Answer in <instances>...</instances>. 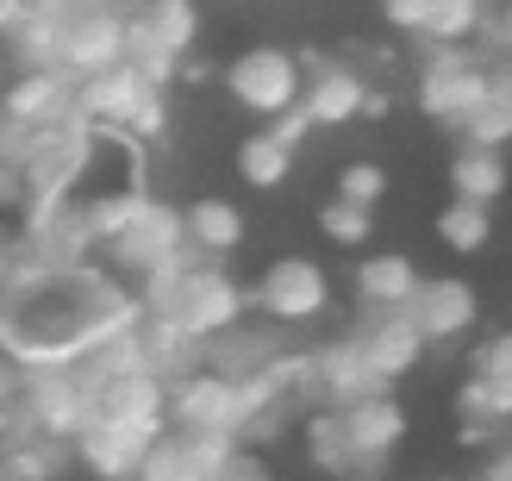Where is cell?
Wrapping results in <instances>:
<instances>
[{
  "instance_id": "cell-1",
  "label": "cell",
  "mask_w": 512,
  "mask_h": 481,
  "mask_svg": "<svg viewBox=\"0 0 512 481\" xmlns=\"http://www.w3.org/2000/svg\"><path fill=\"white\" fill-rule=\"evenodd\" d=\"M219 82H225V94H232L244 113L281 119L288 107H300L306 69H300L294 50H281V44H250V50H238V57L219 69Z\"/></svg>"
},
{
  "instance_id": "cell-2",
  "label": "cell",
  "mask_w": 512,
  "mask_h": 481,
  "mask_svg": "<svg viewBox=\"0 0 512 481\" xmlns=\"http://www.w3.org/2000/svg\"><path fill=\"white\" fill-rule=\"evenodd\" d=\"M494 100L488 88V63L469 57V50H431L425 44V69H419V113L438 125H463Z\"/></svg>"
},
{
  "instance_id": "cell-3",
  "label": "cell",
  "mask_w": 512,
  "mask_h": 481,
  "mask_svg": "<svg viewBox=\"0 0 512 481\" xmlns=\"http://www.w3.org/2000/svg\"><path fill=\"white\" fill-rule=\"evenodd\" d=\"M94 425L125 432L138 444H157L169 432V382L150 369H125V375H100L94 382Z\"/></svg>"
},
{
  "instance_id": "cell-4",
  "label": "cell",
  "mask_w": 512,
  "mask_h": 481,
  "mask_svg": "<svg viewBox=\"0 0 512 481\" xmlns=\"http://www.w3.org/2000/svg\"><path fill=\"white\" fill-rule=\"evenodd\" d=\"M169 419L175 432H225V438H244L250 432V407H244V382L219 375L213 363L169 382Z\"/></svg>"
},
{
  "instance_id": "cell-5",
  "label": "cell",
  "mask_w": 512,
  "mask_h": 481,
  "mask_svg": "<svg viewBox=\"0 0 512 481\" xmlns=\"http://www.w3.org/2000/svg\"><path fill=\"white\" fill-rule=\"evenodd\" d=\"M250 307L269 325H306L331 307V275L313 257H275L250 288Z\"/></svg>"
},
{
  "instance_id": "cell-6",
  "label": "cell",
  "mask_w": 512,
  "mask_h": 481,
  "mask_svg": "<svg viewBox=\"0 0 512 481\" xmlns=\"http://www.w3.org/2000/svg\"><path fill=\"white\" fill-rule=\"evenodd\" d=\"M188 250H194V244H188V213L169 207V200H150V207L125 225V238L107 244L100 257H107L119 275H138V282H144V275L169 269L175 257H188Z\"/></svg>"
},
{
  "instance_id": "cell-7",
  "label": "cell",
  "mask_w": 512,
  "mask_h": 481,
  "mask_svg": "<svg viewBox=\"0 0 512 481\" xmlns=\"http://www.w3.org/2000/svg\"><path fill=\"white\" fill-rule=\"evenodd\" d=\"M119 63H132V13L125 7H82L69 19V32H63L57 69L69 82H88V75L119 69Z\"/></svg>"
},
{
  "instance_id": "cell-8",
  "label": "cell",
  "mask_w": 512,
  "mask_h": 481,
  "mask_svg": "<svg viewBox=\"0 0 512 481\" xmlns=\"http://www.w3.org/2000/svg\"><path fill=\"white\" fill-rule=\"evenodd\" d=\"M238 438H225V432H169L144 450V469L138 481H219V469L238 457Z\"/></svg>"
},
{
  "instance_id": "cell-9",
  "label": "cell",
  "mask_w": 512,
  "mask_h": 481,
  "mask_svg": "<svg viewBox=\"0 0 512 481\" xmlns=\"http://www.w3.org/2000/svg\"><path fill=\"white\" fill-rule=\"evenodd\" d=\"M300 69H306V94H300V107L313 113V125H350V119H363L369 107V82H363V69H350L344 57H319V50H294Z\"/></svg>"
},
{
  "instance_id": "cell-10",
  "label": "cell",
  "mask_w": 512,
  "mask_h": 481,
  "mask_svg": "<svg viewBox=\"0 0 512 481\" xmlns=\"http://www.w3.org/2000/svg\"><path fill=\"white\" fill-rule=\"evenodd\" d=\"M200 38L194 0H138L132 7V63H188Z\"/></svg>"
},
{
  "instance_id": "cell-11",
  "label": "cell",
  "mask_w": 512,
  "mask_h": 481,
  "mask_svg": "<svg viewBox=\"0 0 512 481\" xmlns=\"http://www.w3.org/2000/svg\"><path fill=\"white\" fill-rule=\"evenodd\" d=\"M157 94V82H144L138 63H119V69H100L88 82H75V119L94 125V132H125L132 113ZM169 94V88H163Z\"/></svg>"
},
{
  "instance_id": "cell-12",
  "label": "cell",
  "mask_w": 512,
  "mask_h": 481,
  "mask_svg": "<svg viewBox=\"0 0 512 481\" xmlns=\"http://www.w3.org/2000/svg\"><path fill=\"white\" fill-rule=\"evenodd\" d=\"M69 113H75V82L63 69H19L0 94V125H19V132L57 125Z\"/></svg>"
},
{
  "instance_id": "cell-13",
  "label": "cell",
  "mask_w": 512,
  "mask_h": 481,
  "mask_svg": "<svg viewBox=\"0 0 512 481\" xmlns=\"http://www.w3.org/2000/svg\"><path fill=\"white\" fill-rule=\"evenodd\" d=\"M406 319L425 332V344H450V338H463L481 319V294L463 282V275H431V282H419Z\"/></svg>"
},
{
  "instance_id": "cell-14",
  "label": "cell",
  "mask_w": 512,
  "mask_h": 481,
  "mask_svg": "<svg viewBox=\"0 0 512 481\" xmlns=\"http://www.w3.org/2000/svg\"><path fill=\"white\" fill-rule=\"evenodd\" d=\"M356 350H363V363L381 375V382H400V375H413L419 357H425V332L406 313H363V325H356Z\"/></svg>"
},
{
  "instance_id": "cell-15",
  "label": "cell",
  "mask_w": 512,
  "mask_h": 481,
  "mask_svg": "<svg viewBox=\"0 0 512 481\" xmlns=\"http://www.w3.org/2000/svg\"><path fill=\"white\" fill-rule=\"evenodd\" d=\"M463 419H500V425L512 419V332H494V338L469 357Z\"/></svg>"
},
{
  "instance_id": "cell-16",
  "label": "cell",
  "mask_w": 512,
  "mask_h": 481,
  "mask_svg": "<svg viewBox=\"0 0 512 481\" xmlns=\"http://www.w3.org/2000/svg\"><path fill=\"white\" fill-rule=\"evenodd\" d=\"M313 382L325 394V407H356V400H369V394H388V382L363 363L356 338H338V344L313 350Z\"/></svg>"
},
{
  "instance_id": "cell-17",
  "label": "cell",
  "mask_w": 512,
  "mask_h": 481,
  "mask_svg": "<svg viewBox=\"0 0 512 481\" xmlns=\"http://www.w3.org/2000/svg\"><path fill=\"white\" fill-rule=\"evenodd\" d=\"M344 413V432H350V450H356V463H381L388 450L406 438V407L394 394H369V400H356V407H338Z\"/></svg>"
},
{
  "instance_id": "cell-18",
  "label": "cell",
  "mask_w": 512,
  "mask_h": 481,
  "mask_svg": "<svg viewBox=\"0 0 512 481\" xmlns=\"http://www.w3.org/2000/svg\"><path fill=\"white\" fill-rule=\"evenodd\" d=\"M419 282H425L419 263L400 257V250H375V257L356 263V294H363V307H375V313H406Z\"/></svg>"
},
{
  "instance_id": "cell-19",
  "label": "cell",
  "mask_w": 512,
  "mask_h": 481,
  "mask_svg": "<svg viewBox=\"0 0 512 481\" xmlns=\"http://www.w3.org/2000/svg\"><path fill=\"white\" fill-rule=\"evenodd\" d=\"M188 244L200 250V257H232V250L244 244V213L232 207V200H219V194H200L188 200Z\"/></svg>"
},
{
  "instance_id": "cell-20",
  "label": "cell",
  "mask_w": 512,
  "mask_h": 481,
  "mask_svg": "<svg viewBox=\"0 0 512 481\" xmlns=\"http://www.w3.org/2000/svg\"><path fill=\"white\" fill-rule=\"evenodd\" d=\"M144 450H150V444L125 438V432H107V425H88V432L75 438V457H82L100 481H138Z\"/></svg>"
},
{
  "instance_id": "cell-21",
  "label": "cell",
  "mask_w": 512,
  "mask_h": 481,
  "mask_svg": "<svg viewBox=\"0 0 512 481\" xmlns=\"http://www.w3.org/2000/svg\"><path fill=\"white\" fill-rule=\"evenodd\" d=\"M450 188H456V200L494 207V200L506 194V157L500 150H463V157L450 163Z\"/></svg>"
},
{
  "instance_id": "cell-22",
  "label": "cell",
  "mask_w": 512,
  "mask_h": 481,
  "mask_svg": "<svg viewBox=\"0 0 512 481\" xmlns=\"http://www.w3.org/2000/svg\"><path fill=\"white\" fill-rule=\"evenodd\" d=\"M238 175H244V188H281V182H288V175H294V150L288 144H275L269 132H250L244 144H238Z\"/></svg>"
},
{
  "instance_id": "cell-23",
  "label": "cell",
  "mask_w": 512,
  "mask_h": 481,
  "mask_svg": "<svg viewBox=\"0 0 512 481\" xmlns=\"http://www.w3.org/2000/svg\"><path fill=\"white\" fill-rule=\"evenodd\" d=\"M481 19H488V0H431V25H425V44L431 50H463Z\"/></svg>"
},
{
  "instance_id": "cell-24",
  "label": "cell",
  "mask_w": 512,
  "mask_h": 481,
  "mask_svg": "<svg viewBox=\"0 0 512 481\" xmlns=\"http://www.w3.org/2000/svg\"><path fill=\"white\" fill-rule=\"evenodd\" d=\"M306 450H313V463L331 469V475L363 469V463H356V450H350V432H344V413L338 407H319L313 419H306Z\"/></svg>"
},
{
  "instance_id": "cell-25",
  "label": "cell",
  "mask_w": 512,
  "mask_h": 481,
  "mask_svg": "<svg viewBox=\"0 0 512 481\" xmlns=\"http://www.w3.org/2000/svg\"><path fill=\"white\" fill-rule=\"evenodd\" d=\"M438 238L456 250V257H475V250L494 238V213L475 207V200H450V207L438 213Z\"/></svg>"
},
{
  "instance_id": "cell-26",
  "label": "cell",
  "mask_w": 512,
  "mask_h": 481,
  "mask_svg": "<svg viewBox=\"0 0 512 481\" xmlns=\"http://www.w3.org/2000/svg\"><path fill=\"white\" fill-rule=\"evenodd\" d=\"M319 232H325L331 244L356 250V244H369V232H375V213H369V207H356V200H338V194H331L325 207H319Z\"/></svg>"
},
{
  "instance_id": "cell-27",
  "label": "cell",
  "mask_w": 512,
  "mask_h": 481,
  "mask_svg": "<svg viewBox=\"0 0 512 481\" xmlns=\"http://www.w3.org/2000/svg\"><path fill=\"white\" fill-rule=\"evenodd\" d=\"M381 194H388V169H381V163L356 157V163L338 169V200H356V207H369V213H375V200H381Z\"/></svg>"
},
{
  "instance_id": "cell-28",
  "label": "cell",
  "mask_w": 512,
  "mask_h": 481,
  "mask_svg": "<svg viewBox=\"0 0 512 481\" xmlns=\"http://www.w3.org/2000/svg\"><path fill=\"white\" fill-rule=\"evenodd\" d=\"M463 138H469V150H500L512 138V100H488V107L463 125Z\"/></svg>"
},
{
  "instance_id": "cell-29",
  "label": "cell",
  "mask_w": 512,
  "mask_h": 481,
  "mask_svg": "<svg viewBox=\"0 0 512 481\" xmlns=\"http://www.w3.org/2000/svg\"><path fill=\"white\" fill-rule=\"evenodd\" d=\"M7 469L19 475V481H50V475H57V444H19L13 450V457H7Z\"/></svg>"
},
{
  "instance_id": "cell-30",
  "label": "cell",
  "mask_w": 512,
  "mask_h": 481,
  "mask_svg": "<svg viewBox=\"0 0 512 481\" xmlns=\"http://www.w3.org/2000/svg\"><path fill=\"white\" fill-rule=\"evenodd\" d=\"M381 19H388L394 32L425 38V25H431V0H381Z\"/></svg>"
},
{
  "instance_id": "cell-31",
  "label": "cell",
  "mask_w": 512,
  "mask_h": 481,
  "mask_svg": "<svg viewBox=\"0 0 512 481\" xmlns=\"http://www.w3.org/2000/svg\"><path fill=\"white\" fill-rule=\"evenodd\" d=\"M263 132H269L275 144H288V150H300L306 138H313V132H319V125H313V113H306V107H288V113H281V119H269V125H263Z\"/></svg>"
},
{
  "instance_id": "cell-32",
  "label": "cell",
  "mask_w": 512,
  "mask_h": 481,
  "mask_svg": "<svg viewBox=\"0 0 512 481\" xmlns=\"http://www.w3.org/2000/svg\"><path fill=\"white\" fill-rule=\"evenodd\" d=\"M7 207H25V169L0 157V213Z\"/></svg>"
},
{
  "instance_id": "cell-33",
  "label": "cell",
  "mask_w": 512,
  "mask_h": 481,
  "mask_svg": "<svg viewBox=\"0 0 512 481\" xmlns=\"http://www.w3.org/2000/svg\"><path fill=\"white\" fill-rule=\"evenodd\" d=\"M25 19H32V0H0V44H13Z\"/></svg>"
},
{
  "instance_id": "cell-34",
  "label": "cell",
  "mask_w": 512,
  "mask_h": 481,
  "mask_svg": "<svg viewBox=\"0 0 512 481\" xmlns=\"http://www.w3.org/2000/svg\"><path fill=\"white\" fill-rule=\"evenodd\" d=\"M388 107H394V100L381 94V88H369V107H363V119H388Z\"/></svg>"
},
{
  "instance_id": "cell-35",
  "label": "cell",
  "mask_w": 512,
  "mask_h": 481,
  "mask_svg": "<svg viewBox=\"0 0 512 481\" xmlns=\"http://www.w3.org/2000/svg\"><path fill=\"white\" fill-rule=\"evenodd\" d=\"M488 481H512V444H506V450H500V457L488 463Z\"/></svg>"
},
{
  "instance_id": "cell-36",
  "label": "cell",
  "mask_w": 512,
  "mask_h": 481,
  "mask_svg": "<svg viewBox=\"0 0 512 481\" xmlns=\"http://www.w3.org/2000/svg\"><path fill=\"white\" fill-rule=\"evenodd\" d=\"M207 75H213V63H200V57L182 63V82H207Z\"/></svg>"
},
{
  "instance_id": "cell-37",
  "label": "cell",
  "mask_w": 512,
  "mask_h": 481,
  "mask_svg": "<svg viewBox=\"0 0 512 481\" xmlns=\"http://www.w3.org/2000/svg\"><path fill=\"white\" fill-rule=\"evenodd\" d=\"M7 69H13V50H7V44H0V94H7V82H13V75H7Z\"/></svg>"
},
{
  "instance_id": "cell-38",
  "label": "cell",
  "mask_w": 512,
  "mask_h": 481,
  "mask_svg": "<svg viewBox=\"0 0 512 481\" xmlns=\"http://www.w3.org/2000/svg\"><path fill=\"white\" fill-rule=\"evenodd\" d=\"M75 7H125V13H132L138 0H75Z\"/></svg>"
},
{
  "instance_id": "cell-39",
  "label": "cell",
  "mask_w": 512,
  "mask_h": 481,
  "mask_svg": "<svg viewBox=\"0 0 512 481\" xmlns=\"http://www.w3.org/2000/svg\"><path fill=\"white\" fill-rule=\"evenodd\" d=\"M500 19H506V57H512V0L500 7Z\"/></svg>"
},
{
  "instance_id": "cell-40",
  "label": "cell",
  "mask_w": 512,
  "mask_h": 481,
  "mask_svg": "<svg viewBox=\"0 0 512 481\" xmlns=\"http://www.w3.org/2000/svg\"><path fill=\"white\" fill-rule=\"evenodd\" d=\"M431 481H450V475H431Z\"/></svg>"
},
{
  "instance_id": "cell-41",
  "label": "cell",
  "mask_w": 512,
  "mask_h": 481,
  "mask_svg": "<svg viewBox=\"0 0 512 481\" xmlns=\"http://www.w3.org/2000/svg\"><path fill=\"white\" fill-rule=\"evenodd\" d=\"M0 481H7V469H0Z\"/></svg>"
}]
</instances>
